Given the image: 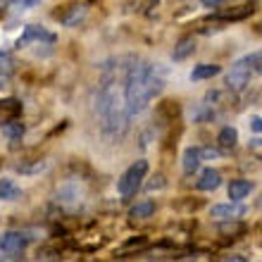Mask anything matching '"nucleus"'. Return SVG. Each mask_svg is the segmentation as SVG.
Wrapping results in <instances>:
<instances>
[{"label":"nucleus","instance_id":"nucleus-5","mask_svg":"<svg viewBox=\"0 0 262 262\" xmlns=\"http://www.w3.org/2000/svg\"><path fill=\"white\" fill-rule=\"evenodd\" d=\"M27 234H21V231H5V234L0 236V250L7 253L10 257H19V253H24L27 248Z\"/></svg>","mask_w":262,"mask_h":262},{"label":"nucleus","instance_id":"nucleus-4","mask_svg":"<svg viewBox=\"0 0 262 262\" xmlns=\"http://www.w3.org/2000/svg\"><path fill=\"white\" fill-rule=\"evenodd\" d=\"M253 60H255V57L248 55V57H241L236 64H231V69H229V74H227V89L229 91H236V93H238V91H243L248 86Z\"/></svg>","mask_w":262,"mask_h":262},{"label":"nucleus","instance_id":"nucleus-13","mask_svg":"<svg viewBox=\"0 0 262 262\" xmlns=\"http://www.w3.org/2000/svg\"><path fill=\"white\" fill-rule=\"evenodd\" d=\"M222 69L220 64H198V67L191 72V79L193 81H203V79H212V76H217Z\"/></svg>","mask_w":262,"mask_h":262},{"label":"nucleus","instance_id":"nucleus-25","mask_svg":"<svg viewBox=\"0 0 262 262\" xmlns=\"http://www.w3.org/2000/svg\"><path fill=\"white\" fill-rule=\"evenodd\" d=\"M260 31H262V24H260Z\"/></svg>","mask_w":262,"mask_h":262},{"label":"nucleus","instance_id":"nucleus-11","mask_svg":"<svg viewBox=\"0 0 262 262\" xmlns=\"http://www.w3.org/2000/svg\"><path fill=\"white\" fill-rule=\"evenodd\" d=\"M181 165H184V172L191 174L198 169L200 165V148H186L184 150V160H181Z\"/></svg>","mask_w":262,"mask_h":262},{"label":"nucleus","instance_id":"nucleus-24","mask_svg":"<svg viewBox=\"0 0 262 262\" xmlns=\"http://www.w3.org/2000/svg\"><path fill=\"white\" fill-rule=\"evenodd\" d=\"M7 5H10V0H0V10H5Z\"/></svg>","mask_w":262,"mask_h":262},{"label":"nucleus","instance_id":"nucleus-21","mask_svg":"<svg viewBox=\"0 0 262 262\" xmlns=\"http://www.w3.org/2000/svg\"><path fill=\"white\" fill-rule=\"evenodd\" d=\"M41 0H14V7H31V5H38Z\"/></svg>","mask_w":262,"mask_h":262},{"label":"nucleus","instance_id":"nucleus-9","mask_svg":"<svg viewBox=\"0 0 262 262\" xmlns=\"http://www.w3.org/2000/svg\"><path fill=\"white\" fill-rule=\"evenodd\" d=\"M43 38H46V41H53V36H50L48 31H43L41 27H27V29H24V34L19 36L17 46H19V48H24V46H29L31 41H43Z\"/></svg>","mask_w":262,"mask_h":262},{"label":"nucleus","instance_id":"nucleus-19","mask_svg":"<svg viewBox=\"0 0 262 262\" xmlns=\"http://www.w3.org/2000/svg\"><path fill=\"white\" fill-rule=\"evenodd\" d=\"M220 158V150L217 148H203L200 150V160H217Z\"/></svg>","mask_w":262,"mask_h":262},{"label":"nucleus","instance_id":"nucleus-12","mask_svg":"<svg viewBox=\"0 0 262 262\" xmlns=\"http://www.w3.org/2000/svg\"><path fill=\"white\" fill-rule=\"evenodd\" d=\"M0 131H3V136L10 138V141H19V138L24 136V124L17 122V119H10V122H5V124L0 126Z\"/></svg>","mask_w":262,"mask_h":262},{"label":"nucleus","instance_id":"nucleus-15","mask_svg":"<svg viewBox=\"0 0 262 262\" xmlns=\"http://www.w3.org/2000/svg\"><path fill=\"white\" fill-rule=\"evenodd\" d=\"M236 141H238V131L234 129V126H224V129L220 131V136H217V143L222 145V148H234Z\"/></svg>","mask_w":262,"mask_h":262},{"label":"nucleus","instance_id":"nucleus-1","mask_svg":"<svg viewBox=\"0 0 262 262\" xmlns=\"http://www.w3.org/2000/svg\"><path fill=\"white\" fill-rule=\"evenodd\" d=\"M96 115L98 122H100V134L110 143L124 138L131 119L124 100V83L119 86V81H115V79L103 81V86L98 89L96 96Z\"/></svg>","mask_w":262,"mask_h":262},{"label":"nucleus","instance_id":"nucleus-17","mask_svg":"<svg viewBox=\"0 0 262 262\" xmlns=\"http://www.w3.org/2000/svg\"><path fill=\"white\" fill-rule=\"evenodd\" d=\"M83 14H86V7H83V5H74L67 14H62V24H64V27H74L76 21L83 17Z\"/></svg>","mask_w":262,"mask_h":262},{"label":"nucleus","instance_id":"nucleus-10","mask_svg":"<svg viewBox=\"0 0 262 262\" xmlns=\"http://www.w3.org/2000/svg\"><path fill=\"white\" fill-rule=\"evenodd\" d=\"M250 188H253V184H250L248 179H234L231 184H229V198L231 200H243L250 193Z\"/></svg>","mask_w":262,"mask_h":262},{"label":"nucleus","instance_id":"nucleus-22","mask_svg":"<svg viewBox=\"0 0 262 262\" xmlns=\"http://www.w3.org/2000/svg\"><path fill=\"white\" fill-rule=\"evenodd\" d=\"M250 129H253V131H262V117H253V119H250Z\"/></svg>","mask_w":262,"mask_h":262},{"label":"nucleus","instance_id":"nucleus-7","mask_svg":"<svg viewBox=\"0 0 262 262\" xmlns=\"http://www.w3.org/2000/svg\"><path fill=\"white\" fill-rule=\"evenodd\" d=\"M220 184H222V174L217 172V169H205V172L200 174V179H198V191H214V188H220Z\"/></svg>","mask_w":262,"mask_h":262},{"label":"nucleus","instance_id":"nucleus-26","mask_svg":"<svg viewBox=\"0 0 262 262\" xmlns=\"http://www.w3.org/2000/svg\"><path fill=\"white\" fill-rule=\"evenodd\" d=\"M0 81H3V76H0Z\"/></svg>","mask_w":262,"mask_h":262},{"label":"nucleus","instance_id":"nucleus-6","mask_svg":"<svg viewBox=\"0 0 262 262\" xmlns=\"http://www.w3.org/2000/svg\"><path fill=\"white\" fill-rule=\"evenodd\" d=\"M210 214H212V217H217V220H236V217L246 214V207L238 205V200H234V203L214 205L212 210H210Z\"/></svg>","mask_w":262,"mask_h":262},{"label":"nucleus","instance_id":"nucleus-18","mask_svg":"<svg viewBox=\"0 0 262 262\" xmlns=\"http://www.w3.org/2000/svg\"><path fill=\"white\" fill-rule=\"evenodd\" d=\"M220 231H222V234H241L243 224H222Z\"/></svg>","mask_w":262,"mask_h":262},{"label":"nucleus","instance_id":"nucleus-3","mask_svg":"<svg viewBox=\"0 0 262 262\" xmlns=\"http://www.w3.org/2000/svg\"><path fill=\"white\" fill-rule=\"evenodd\" d=\"M145 174H148V162H145V160H136V162L122 174V179L117 181L119 195H122V198H131V195L138 191V186H141V181H143Z\"/></svg>","mask_w":262,"mask_h":262},{"label":"nucleus","instance_id":"nucleus-14","mask_svg":"<svg viewBox=\"0 0 262 262\" xmlns=\"http://www.w3.org/2000/svg\"><path fill=\"white\" fill-rule=\"evenodd\" d=\"M19 195H21V191L12 179H0V198L3 200H17Z\"/></svg>","mask_w":262,"mask_h":262},{"label":"nucleus","instance_id":"nucleus-20","mask_svg":"<svg viewBox=\"0 0 262 262\" xmlns=\"http://www.w3.org/2000/svg\"><path fill=\"white\" fill-rule=\"evenodd\" d=\"M158 181H150L148 184V191H155V188H165V177H155Z\"/></svg>","mask_w":262,"mask_h":262},{"label":"nucleus","instance_id":"nucleus-8","mask_svg":"<svg viewBox=\"0 0 262 262\" xmlns=\"http://www.w3.org/2000/svg\"><path fill=\"white\" fill-rule=\"evenodd\" d=\"M193 50H195V38L193 36H184V38L174 46L172 60L174 62H181V60H186L188 55H193Z\"/></svg>","mask_w":262,"mask_h":262},{"label":"nucleus","instance_id":"nucleus-23","mask_svg":"<svg viewBox=\"0 0 262 262\" xmlns=\"http://www.w3.org/2000/svg\"><path fill=\"white\" fill-rule=\"evenodd\" d=\"M220 3H222V0H203V5H205V7H217Z\"/></svg>","mask_w":262,"mask_h":262},{"label":"nucleus","instance_id":"nucleus-16","mask_svg":"<svg viewBox=\"0 0 262 262\" xmlns=\"http://www.w3.org/2000/svg\"><path fill=\"white\" fill-rule=\"evenodd\" d=\"M155 212V205H152L150 200H145V203H138V205L131 207V217L134 220H145V217H150V214Z\"/></svg>","mask_w":262,"mask_h":262},{"label":"nucleus","instance_id":"nucleus-2","mask_svg":"<svg viewBox=\"0 0 262 262\" xmlns=\"http://www.w3.org/2000/svg\"><path fill=\"white\" fill-rule=\"evenodd\" d=\"M165 89V76L150 62H134L124 72V100L129 115H141Z\"/></svg>","mask_w":262,"mask_h":262}]
</instances>
